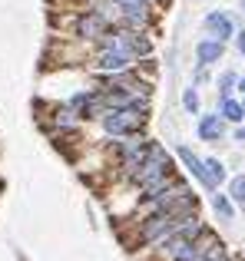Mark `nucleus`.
I'll return each mask as SVG.
<instances>
[{"label":"nucleus","instance_id":"nucleus-1","mask_svg":"<svg viewBox=\"0 0 245 261\" xmlns=\"http://www.w3.org/2000/svg\"><path fill=\"white\" fill-rule=\"evenodd\" d=\"M103 122V133L110 139H122V136H133V133H142L146 126V113H136V109H106L100 116Z\"/></svg>","mask_w":245,"mask_h":261},{"label":"nucleus","instance_id":"nucleus-2","mask_svg":"<svg viewBox=\"0 0 245 261\" xmlns=\"http://www.w3.org/2000/svg\"><path fill=\"white\" fill-rule=\"evenodd\" d=\"M136 63H139V60H136L133 53L119 50V46H103V50H96V57H93V70H96L100 76H106V73L133 70Z\"/></svg>","mask_w":245,"mask_h":261},{"label":"nucleus","instance_id":"nucleus-3","mask_svg":"<svg viewBox=\"0 0 245 261\" xmlns=\"http://www.w3.org/2000/svg\"><path fill=\"white\" fill-rule=\"evenodd\" d=\"M202 27L209 30V37L222 40V43L235 37V20H232V13H226V10H209L206 20H202Z\"/></svg>","mask_w":245,"mask_h":261},{"label":"nucleus","instance_id":"nucleus-4","mask_svg":"<svg viewBox=\"0 0 245 261\" xmlns=\"http://www.w3.org/2000/svg\"><path fill=\"white\" fill-rule=\"evenodd\" d=\"M176 155H179V159H182V166H186V172L192 175L195 182L202 185V189H212V192H215L212 178H209V172H206V162H202L199 155L192 152V149H189V146H179V149H176Z\"/></svg>","mask_w":245,"mask_h":261},{"label":"nucleus","instance_id":"nucleus-5","mask_svg":"<svg viewBox=\"0 0 245 261\" xmlns=\"http://www.w3.org/2000/svg\"><path fill=\"white\" fill-rule=\"evenodd\" d=\"M202 142H222L226 136V119L219 113H199V126H195Z\"/></svg>","mask_w":245,"mask_h":261},{"label":"nucleus","instance_id":"nucleus-6","mask_svg":"<svg viewBox=\"0 0 245 261\" xmlns=\"http://www.w3.org/2000/svg\"><path fill=\"white\" fill-rule=\"evenodd\" d=\"M222 53H226V43L215 40V37H206V40L195 43V63L199 66H215L222 60Z\"/></svg>","mask_w":245,"mask_h":261},{"label":"nucleus","instance_id":"nucleus-7","mask_svg":"<svg viewBox=\"0 0 245 261\" xmlns=\"http://www.w3.org/2000/svg\"><path fill=\"white\" fill-rule=\"evenodd\" d=\"M219 116L226 122H245V113H242V102L239 99H232V96H219Z\"/></svg>","mask_w":245,"mask_h":261},{"label":"nucleus","instance_id":"nucleus-8","mask_svg":"<svg viewBox=\"0 0 245 261\" xmlns=\"http://www.w3.org/2000/svg\"><path fill=\"white\" fill-rule=\"evenodd\" d=\"M212 212L222 218V222H232V218H235V202L229 195H222V192H215V195H212Z\"/></svg>","mask_w":245,"mask_h":261},{"label":"nucleus","instance_id":"nucleus-9","mask_svg":"<svg viewBox=\"0 0 245 261\" xmlns=\"http://www.w3.org/2000/svg\"><path fill=\"white\" fill-rule=\"evenodd\" d=\"M229 198L235 202V208L245 212V175H235L232 182H229Z\"/></svg>","mask_w":245,"mask_h":261},{"label":"nucleus","instance_id":"nucleus-10","mask_svg":"<svg viewBox=\"0 0 245 261\" xmlns=\"http://www.w3.org/2000/svg\"><path fill=\"white\" fill-rule=\"evenodd\" d=\"M215 86H219V96H232V93H235V86H239V73L226 70L219 80H215Z\"/></svg>","mask_w":245,"mask_h":261},{"label":"nucleus","instance_id":"nucleus-11","mask_svg":"<svg viewBox=\"0 0 245 261\" xmlns=\"http://www.w3.org/2000/svg\"><path fill=\"white\" fill-rule=\"evenodd\" d=\"M182 106H186L189 116H199V89H195V83L182 89Z\"/></svg>","mask_w":245,"mask_h":261},{"label":"nucleus","instance_id":"nucleus-12","mask_svg":"<svg viewBox=\"0 0 245 261\" xmlns=\"http://www.w3.org/2000/svg\"><path fill=\"white\" fill-rule=\"evenodd\" d=\"M206 162V172H209V178H212V185L219 189L222 182H226V166H222L219 159H202Z\"/></svg>","mask_w":245,"mask_h":261},{"label":"nucleus","instance_id":"nucleus-13","mask_svg":"<svg viewBox=\"0 0 245 261\" xmlns=\"http://www.w3.org/2000/svg\"><path fill=\"white\" fill-rule=\"evenodd\" d=\"M206 70H209V66H199V63H195V73H192V83H195V86L209 80V73H206Z\"/></svg>","mask_w":245,"mask_h":261},{"label":"nucleus","instance_id":"nucleus-14","mask_svg":"<svg viewBox=\"0 0 245 261\" xmlns=\"http://www.w3.org/2000/svg\"><path fill=\"white\" fill-rule=\"evenodd\" d=\"M235 46H239V53H242V57H245V30H235Z\"/></svg>","mask_w":245,"mask_h":261},{"label":"nucleus","instance_id":"nucleus-15","mask_svg":"<svg viewBox=\"0 0 245 261\" xmlns=\"http://www.w3.org/2000/svg\"><path fill=\"white\" fill-rule=\"evenodd\" d=\"M232 136H235V142H245V126H239V129H235Z\"/></svg>","mask_w":245,"mask_h":261},{"label":"nucleus","instance_id":"nucleus-16","mask_svg":"<svg viewBox=\"0 0 245 261\" xmlns=\"http://www.w3.org/2000/svg\"><path fill=\"white\" fill-rule=\"evenodd\" d=\"M235 89H239V93H242V99H245V76H239V86H235Z\"/></svg>","mask_w":245,"mask_h":261},{"label":"nucleus","instance_id":"nucleus-17","mask_svg":"<svg viewBox=\"0 0 245 261\" xmlns=\"http://www.w3.org/2000/svg\"><path fill=\"white\" fill-rule=\"evenodd\" d=\"M242 10H245V0H242Z\"/></svg>","mask_w":245,"mask_h":261}]
</instances>
